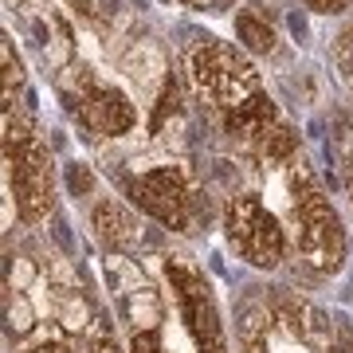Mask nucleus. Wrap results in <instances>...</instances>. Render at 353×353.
Returning <instances> with one entry per match:
<instances>
[{"mask_svg": "<svg viewBox=\"0 0 353 353\" xmlns=\"http://www.w3.org/2000/svg\"><path fill=\"white\" fill-rule=\"evenodd\" d=\"M4 318L12 353H94V345L114 334L75 263L36 240L16 252L8 248Z\"/></svg>", "mask_w": 353, "mask_h": 353, "instance_id": "nucleus-1", "label": "nucleus"}, {"mask_svg": "<svg viewBox=\"0 0 353 353\" xmlns=\"http://www.w3.org/2000/svg\"><path fill=\"white\" fill-rule=\"evenodd\" d=\"M224 232L232 252L255 271H283L294 255V240L279 212L259 192H232L224 208Z\"/></svg>", "mask_w": 353, "mask_h": 353, "instance_id": "nucleus-2", "label": "nucleus"}, {"mask_svg": "<svg viewBox=\"0 0 353 353\" xmlns=\"http://www.w3.org/2000/svg\"><path fill=\"white\" fill-rule=\"evenodd\" d=\"M161 275L176 294V306H181V318H185V326L192 334L196 353H228V334H224V322H220V306H216L208 275L189 255H176V252L161 255Z\"/></svg>", "mask_w": 353, "mask_h": 353, "instance_id": "nucleus-3", "label": "nucleus"}, {"mask_svg": "<svg viewBox=\"0 0 353 353\" xmlns=\"http://www.w3.org/2000/svg\"><path fill=\"white\" fill-rule=\"evenodd\" d=\"M4 161H8V201H16V216L24 224L48 220L55 201V169L48 145L39 138L4 145Z\"/></svg>", "mask_w": 353, "mask_h": 353, "instance_id": "nucleus-4", "label": "nucleus"}, {"mask_svg": "<svg viewBox=\"0 0 353 353\" xmlns=\"http://www.w3.org/2000/svg\"><path fill=\"white\" fill-rule=\"evenodd\" d=\"M189 75L196 83V90L212 94L216 106H224V110H232L236 102L252 99L255 90H259V75L252 71V63L240 59L228 43H220L212 36H204L189 51Z\"/></svg>", "mask_w": 353, "mask_h": 353, "instance_id": "nucleus-5", "label": "nucleus"}, {"mask_svg": "<svg viewBox=\"0 0 353 353\" xmlns=\"http://www.w3.org/2000/svg\"><path fill=\"white\" fill-rule=\"evenodd\" d=\"M79 122L90 138H126L138 126L134 102L114 87H90L79 102Z\"/></svg>", "mask_w": 353, "mask_h": 353, "instance_id": "nucleus-6", "label": "nucleus"}, {"mask_svg": "<svg viewBox=\"0 0 353 353\" xmlns=\"http://www.w3.org/2000/svg\"><path fill=\"white\" fill-rule=\"evenodd\" d=\"M275 122H279V110H275V102H271L267 90H255L252 99L236 102V106L224 114V130L240 141H259Z\"/></svg>", "mask_w": 353, "mask_h": 353, "instance_id": "nucleus-7", "label": "nucleus"}, {"mask_svg": "<svg viewBox=\"0 0 353 353\" xmlns=\"http://www.w3.org/2000/svg\"><path fill=\"white\" fill-rule=\"evenodd\" d=\"M255 153H259L263 165H290L294 153H299V134H294L287 122H275L263 138L255 141Z\"/></svg>", "mask_w": 353, "mask_h": 353, "instance_id": "nucleus-8", "label": "nucleus"}, {"mask_svg": "<svg viewBox=\"0 0 353 353\" xmlns=\"http://www.w3.org/2000/svg\"><path fill=\"white\" fill-rule=\"evenodd\" d=\"M236 36L248 51L255 55H267V51L275 48V32L263 24V20H255V16H236Z\"/></svg>", "mask_w": 353, "mask_h": 353, "instance_id": "nucleus-9", "label": "nucleus"}, {"mask_svg": "<svg viewBox=\"0 0 353 353\" xmlns=\"http://www.w3.org/2000/svg\"><path fill=\"white\" fill-rule=\"evenodd\" d=\"M67 189L75 192V196H90V192H94V173H90V165H83V161L67 165Z\"/></svg>", "mask_w": 353, "mask_h": 353, "instance_id": "nucleus-10", "label": "nucleus"}, {"mask_svg": "<svg viewBox=\"0 0 353 353\" xmlns=\"http://www.w3.org/2000/svg\"><path fill=\"white\" fill-rule=\"evenodd\" d=\"M310 12H322V16H338L350 8V0H303Z\"/></svg>", "mask_w": 353, "mask_h": 353, "instance_id": "nucleus-11", "label": "nucleus"}, {"mask_svg": "<svg viewBox=\"0 0 353 353\" xmlns=\"http://www.w3.org/2000/svg\"><path fill=\"white\" fill-rule=\"evenodd\" d=\"M185 4H196V0H185Z\"/></svg>", "mask_w": 353, "mask_h": 353, "instance_id": "nucleus-12", "label": "nucleus"}]
</instances>
